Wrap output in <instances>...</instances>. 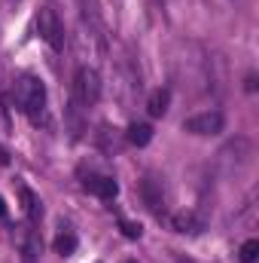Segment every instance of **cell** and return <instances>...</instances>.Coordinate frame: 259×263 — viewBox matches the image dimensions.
Segmentation results:
<instances>
[{
    "mask_svg": "<svg viewBox=\"0 0 259 263\" xmlns=\"http://www.w3.org/2000/svg\"><path fill=\"white\" fill-rule=\"evenodd\" d=\"M76 233H70V230H64V233H58V239H55V251L61 254V257H70L73 251H76Z\"/></svg>",
    "mask_w": 259,
    "mask_h": 263,
    "instance_id": "7c38bea8",
    "label": "cell"
},
{
    "mask_svg": "<svg viewBox=\"0 0 259 263\" xmlns=\"http://www.w3.org/2000/svg\"><path fill=\"white\" fill-rule=\"evenodd\" d=\"M82 187H85L89 193L101 196V199H116L119 196V184H116L113 178H107V175H85V178H82Z\"/></svg>",
    "mask_w": 259,
    "mask_h": 263,
    "instance_id": "8992f818",
    "label": "cell"
},
{
    "mask_svg": "<svg viewBox=\"0 0 259 263\" xmlns=\"http://www.w3.org/2000/svg\"><path fill=\"white\" fill-rule=\"evenodd\" d=\"M125 138H128V144H134V147H146L153 141V126L149 123H131L128 132H125Z\"/></svg>",
    "mask_w": 259,
    "mask_h": 263,
    "instance_id": "8fae6325",
    "label": "cell"
},
{
    "mask_svg": "<svg viewBox=\"0 0 259 263\" xmlns=\"http://www.w3.org/2000/svg\"><path fill=\"white\" fill-rule=\"evenodd\" d=\"M140 196H143L146 208H149L153 214H162V208H165V193H162V181H159V178L146 175V178L140 181Z\"/></svg>",
    "mask_w": 259,
    "mask_h": 263,
    "instance_id": "5b68a950",
    "label": "cell"
},
{
    "mask_svg": "<svg viewBox=\"0 0 259 263\" xmlns=\"http://www.w3.org/2000/svg\"><path fill=\"white\" fill-rule=\"evenodd\" d=\"M241 263H256V257H259V242L256 239H247L244 245H241Z\"/></svg>",
    "mask_w": 259,
    "mask_h": 263,
    "instance_id": "4fadbf2b",
    "label": "cell"
},
{
    "mask_svg": "<svg viewBox=\"0 0 259 263\" xmlns=\"http://www.w3.org/2000/svg\"><path fill=\"white\" fill-rule=\"evenodd\" d=\"M253 89H256V77L250 73V77H247V92H253Z\"/></svg>",
    "mask_w": 259,
    "mask_h": 263,
    "instance_id": "9a60e30c",
    "label": "cell"
},
{
    "mask_svg": "<svg viewBox=\"0 0 259 263\" xmlns=\"http://www.w3.org/2000/svg\"><path fill=\"white\" fill-rule=\"evenodd\" d=\"M119 230H122L125 239H140V233H143V227L134 223V220H119Z\"/></svg>",
    "mask_w": 259,
    "mask_h": 263,
    "instance_id": "5bb4252c",
    "label": "cell"
},
{
    "mask_svg": "<svg viewBox=\"0 0 259 263\" xmlns=\"http://www.w3.org/2000/svg\"><path fill=\"white\" fill-rule=\"evenodd\" d=\"M73 92H76V101L79 104H95L101 98V77L95 67H79L76 70V80H73Z\"/></svg>",
    "mask_w": 259,
    "mask_h": 263,
    "instance_id": "3957f363",
    "label": "cell"
},
{
    "mask_svg": "<svg viewBox=\"0 0 259 263\" xmlns=\"http://www.w3.org/2000/svg\"><path fill=\"white\" fill-rule=\"evenodd\" d=\"M37 34H40L55 52L64 49V25H61V18L55 15L52 6H40V12H37Z\"/></svg>",
    "mask_w": 259,
    "mask_h": 263,
    "instance_id": "7a4b0ae2",
    "label": "cell"
},
{
    "mask_svg": "<svg viewBox=\"0 0 259 263\" xmlns=\"http://www.w3.org/2000/svg\"><path fill=\"white\" fill-rule=\"evenodd\" d=\"M125 263H137V260H125Z\"/></svg>",
    "mask_w": 259,
    "mask_h": 263,
    "instance_id": "ac0fdd59",
    "label": "cell"
},
{
    "mask_svg": "<svg viewBox=\"0 0 259 263\" xmlns=\"http://www.w3.org/2000/svg\"><path fill=\"white\" fill-rule=\"evenodd\" d=\"M174 230H177V233H189V236H195V233L204 230V217H198L195 211H180V214H174Z\"/></svg>",
    "mask_w": 259,
    "mask_h": 263,
    "instance_id": "9c48e42d",
    "label": "cell"
},
{
    "mask_svg": "<svg viewBox=\"0 0 259 263\" xmlns=\"http://www.w3.org/2000/svg\"><path fill=\"white\" fill-rule=\"evenodd\" d=\"M0 165H9V153H6L3 147H0Z\"/></svg>",
    "mask_w": 259,
    "mask_h": 263,
    "instance_id": "2e32d148",
    "label": "cell"
},
{
    "mask_svg": "<svg viewBox=\"0 0 259 263\" xmlns=\"http://www.w3.org/2000/svg\"><path fill=\"white\" fill-rule=\"evenodd\" d=\"M12 95H15V107L21 114H28L34 123H40V120L46 123V86L40 77H34V73L18 77Z\"/></svg>",
    "mask_w": 259,
    "mask_h": 263,
    "instance_id": "6da1fadb",
    "label": "cell"
},
{
    "mask_svg": "<svg viewBox=\"0 0 259 263\" xmlns=\"http://www.w3.org/2000/svg\"><path fill=\"white\" fill-rule=\"evenodd\" d=\"M18 196H21V205H25V214H28V220H40L43 217V202H40V196L31 190V187H18Z\"/></svg>",
    "mask_w": 259,
    "mask_h": 263,
    "instance_id": "30bf717a",
    "label": "cell"
},
{
    "mask_svg": "<svg viewBox=\"0 0 259 263\" xmlns=\"http://www.w3.org/2000/svg\"><path fill=\"white\" fill-rule=\"evenodd\" d=\"M168 107H171V92L168 89H153L149 92V98H146V110H149V117H165L168 114Z\"/></svg>",
    "mask_w": 259,
    "mask_h": 263,
    "instance_id": "ba28073f",
    "label": "cell"
},
{
    "mask_svg": "<svg viewBox=\"0 0 259 263\" xmlns=\"http://www.w3.org/2000/svg\"><path fill=\"white\" fill-rule=\"evenodd\" d=\"M18 248H21V260L25 263H37V257H40V236L34 230H21Z\"/></svg>",
    "mask_w": 259,
    "mask_h": 263,
    "instance_id": "52a82bcc",
    "label": "cell"
},
{
    "mask_svg": "<svg viewBox=\"0 0 259 263\" xmlns=\"http://www.w3.org/2000/svg\"><path fill=\"white\" fill-rule=\"evenodd\" d=\"M0 217H6V202H3V196H0Z\"/></svg>",
    "mask_w": 259,
    "mask_h": 263,
    "instance_id": "e0dca14e",
    "label": "cell"
},
{
    "mask_svg": "<svg viewBox=\"0 0 259 263\" xmlns=\"http://www.w3.org/2000/svg\"><path fill=\"white\" fill-rule=\"evenodd\" d=\"M226 126L223 114L220 110H207V114H198V117H189L183 123V132H192V135H220Z\"/></svg>",
    "mask_w": 259,
    "mask_h": 263,
    "instance_id": "277c9868",
    "label": "cell"
}]
</instances>
